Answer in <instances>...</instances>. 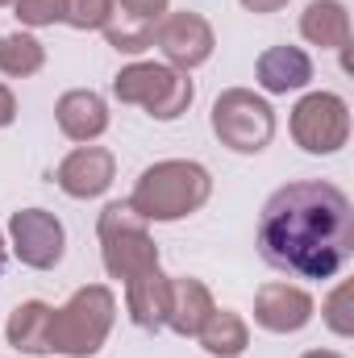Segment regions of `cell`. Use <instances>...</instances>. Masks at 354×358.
<instances>
[{"label": "cell", "mask_w": 354, "mask_h": 358, "mask_svg": "<svg viewBox=\"0 0 354 358\" xmlns=\"http://www.w3.org/2000/svg\"><path fill=\"white\" fill-rule=\"evenodd\" d=\"M167 300H171V275H163V267L142 271L125 283V308L142 334H159L167 325Z\"/></svg>", "instance_id": "4fadbf2b"}, {"label": "cell", "mask_w": 354, "mask_h": 358, "mask_svg": "<svg viewBox=\"0 0 354 358\" xmlns=\"http://www.w3.org/2000/svg\"><path fill=\"white\" fill-rule=\"evenodd\" d=\"M100 34H104V42H108L117 55H142V50L155 46V21L129 17V13H121L117 4H113V13H108V21H104Z\"/></svg>", "instance_id": "ffe728a7"}, {"label": "cell", "mask_w": 354, "mask_h": 358, "mask_svg": "<svg viewBox=\"0 0 354 358\" xmlns=\"http://www.w3.org/2000/svg\"><path fill=\"white\" fill-rule=\"evenodd\" d=\"M55 121H59L63 138L88 146V142H96V138L108 129V104H104L100 92L71 88V92L59 96V104H55Z\"/></svg>", "instance_id": "7c38bea8"}, {"label": "cell", "mask_w": 354, "mask_h": 358, "mask_svg": "<svg viewBox=\"0 0 354 358\" xmlns=\"http://www.w3.org/2000/svg\"><path fill=\"white\" fill-rule=\"evenodd\" d=\"M300 38L321 50H346L351 46V13L342 0H313L300 13Z\"/></svg>", "instance_id": "e0dca14e"}, {"label": "cell", "mask_w": 354, "mask_h": 358, "mask_svg": "<svg viewBox=\"0 0 354 358\" xmlns=\"http://www.w3.org/2000/svg\"><path fill=\"white\" fill-rule=\"evenodd\" d=\"M13 13L29 29H46L63 21V0H13Z\"/></svg>", "instance_id": "603a6c76"}, {"label": "cell", "mask_w": 354, "mask_h": 358, "mask_svg": "<svg viewBox=\"0 0 354 358\" xmlns=\"http://www.w3.org/2000/svg\"><path fill=\"white\" fill-rule=\"evenodd\" d=\"M8 246L29 271H55L67 255V229L46 208H21L8 217Z\"/></svg>", "instance_id": "ba28073f"}, {"label": "cell", "mask_w": 354, "mask_h": 358, "mask_svg": "<svg viewBox=\"0 0 354 358\" xmlns=\"http://www.w3.org/2000/svg\"><path fill=\"white\" fill-rule=\"evenodd\" d=\"M113 96L121 104L146 108L155 121H179L196 100V84L187 80V71L167 63H129L113 76Z\"/></svg>", "instance_id": "5b68a950"}, {"label": "cell", "mask_w": 354, "mask_h": 358, "mask_svg": "<svg viewBox=\"0 0 354 358\" xmlns=\"http://www.w3.org/2000/svg\"><path fill=\"white\" fill-rule=\"evenodd\" d=\"M108 13H113V0H63V25L84 29V34L104 29Z\"/></svg>", "instance_id": "44dd1931"}, {"label": "cell", "mask_w": 354, "mask_h": 358, "mask_svg": "<svg viewBox=\"0 0 354 358\" xmlns=\"http://www.w3.org/2000/svg\"><path fill=\"white\" fill-rule=\"evenodd\" d=\"M46 67V46L34 34H4L0 38V76L8 80H29Z\"/></svg>", "instance_id": "d6986e66"}, {"label": "cell", "mask_w": 354, "mask_h": 358, "mask_svg": "<svg viewBox=\"0 0 354 358\" xmlns=\"http://www.w3.org/2000/svg\"><path fill=\"white\" fill-rule=\"evenodd\" d=\"M96 238H100V263L108 279L129 283L134 275L159 267V242L150 238V221H142L129 200H113L96 217Z\"/></svg>", "instance_id": "277c9868"}, {"label": "cell", "mask_w": 354, "mask_h": 358, "mask_svg": "<svg viewBox=\"0 0 354 358\" xmlns=\"http://www.w3.org/2000/svg\"><path fill=\"white\" fill-rule=\"evenodd\" d=\"M4 4H13V0H0V8H4Z\"/></svg>", "instance_id": "f1b7e54d"}, {"label": "cell", "mask_w": 354, "mask_h": 358, "mask_svg": "<svg viewBox=\"0 0 354 358\" xmlns=\"http://www.w3.org/2000/svg\"><path fill=\"white\" fill-rule=\"evenodd\" d=\"M351 283H338L330 296H325V304H321V317H325V325L338 334V338H351L354 334V317H351Z\"/></svg>", "instance_id": "7402d4cb"}, {"label": "cell", "mask_w": 354, "mask_h": 358, "mask_svg": "<svg viewBox=\"0 0 354 358\" xmlns=\"http://www.w3.org/2000/svg\"><path fill=\"white\" fill-rule=\"evenodd\" d=\"M242 8L246 13H279V8H288V0H242Z\"/></svg>", "instance_id": "484cf974"}, {"label": "cell", "mask_w": 354, "mask_h": 358, "mask_svg": "<svg viewBox=\"0 0 354 358\" xmlns=\"http://www.w3.org/2000/svg\"><path fill=\"white\" fill-rule=\"evenodd\" d=\"M196 342L213 358H238V355H246V346H250V325L234 308H213L208 321L200 325Z\"/></svg>", "instance_id": "ac0fdd59"}, {"label": "cell", "mask_w": 354, "mask_h": 358, "mask_svg": "<svg viewBox=\"0 0 354 358\" xmlns=\"http://www.w3.org/2000/svg\"><path fill=\"white\" fill-rule=\"evenodd\" d=\"M117 321V296L104 283L80 287L63 308L50 313V355L67 358H92L108 342Z\"/></svg>", "instance_id": "3957f363"}, {"label": "cell", "mask_w": 354, "mask_h": 358, "mask_svg": "<svg viewBox=\"0 0 354 358\" xmlns=\"http://www.w3.org/2000/svg\"><path fill=\"white\" fill-rule=\"evenodd\" d=\"M208 125L217 142L234 155H259L275 138V108L250 88H225L213 100Z\"/></svg>", "instance_id": "8992f818"}, {"label": "cell", "mask_w": 354, "mask_h": 358, "mask_svg": "<svg viewBox=\"0 0 354 358\" xmlns=\"http://www.w3.org/2000/svg\"><path fill=\"white\" fill-rule=\"evenodd\" d=\"M113 179H117V159H113V150H104V146H76L63 163H59V171H55V183L71 196V200H96V196H104L108 187H113Z\"/></svg>", "instance_id": "30bf717a"}, {"label": "cell", "mask_w": 354, "mask_h": 358, "mask_svg": "<svg viewBox=\"0 0 354 358\" xmlns=\"http://www.w3.org/2000/svg\"><path fill=\"white\" fill-rule=\"evenodd\" d=\"M255 80L267 96H288V92L309 88L313 80V59L300 46H267L255 63Z\"/></svg>", "instance_id": "5bb4252c"}, {"label": "cell", "mask_w": 354, "mask_h": 358, "mask_svg": "<svg viewBox=\"0 0 354 358\" xmlns=\"http://www.w3.org/2000/svg\"><path fill=\"white\" fill-rule=\"evenodd\" d=\"M167 4H171V0H117V8H121V13L142 17V21H155V25H159V17H163V13H171Z\"/></svg>", "instance_id": "cb8c5ba5"}, {"label": "cell", "mask_w": 354, "mask_h": 358, "mask_svg": "<svg viewBox=\"0 0 354 358\" xmlns=\"http://www.w3.org/2000/svg\"><path fill=\"white\" fill-rule=\"evenodd\" d=\"M155 46L163 50L167 67L176 71H196L213 59L217 50V34L213 25L200 17V13H163L159 25H155Z\"/></svg>", "instance_id": "9c48e42d"}, {"label": "cell", "mask_w": 354, "mask_h": 358, "mask_svg": "<svg viewBox=\"0 0 354 358\" xmlns=\"http://www.w3.org/2000/svg\"><path fill=\"white\" fill-rule=\"evenodd\" d=\"M213 196V176L208 167L192 163V159H163L155 167H146L138 183H134V196H129V208L142 217V221H183L192 213H200Z\"/></svg>", "instance_id": "7a4b0ae2"}, {"label": "cell", "mask_w": 354, "mask_h": 358, "mask_svg": "<svg viewBox=\"0 0 354 358\" xmlns=\"http://www.w3.org/2000/svg\"><path fill=\"white\" fill-rule=\"evenodd\" d=\"M259 255L296 279H338L354 255V208L325 179L275 187L259 217Z\"/></svg>", "instance_id": "6da1fadb"}, {"label": "cell", "mask_w": 354, "mask_h": 358, "mask_svg": "<svg viewBox=\"0 0 354 358\" xmlns=\"http://www.w3.org/2000/svg\"><path fill=\"white\" fill-rule=\"evenodd\" d=\"M50 304L46 300H25L8 313V325H4V338L17 355H50Z\"/></svg>", "instance_id": "2e32d148"}, {"label": "cell", "mask_w": 354, "mask_h": 358, "mask_svg": "<svg viewBox=\"0 0 354 358\" xmlns=\"http://www.w3.org/2000/svg\"><path fill=\"white\" fill-rule=\"evenodd\" d=\"M288 125L304 155H338L351 142V104L338 92H309L296 100Z\"/></svg>", "instance_id": "52a82bcc"}, {"label": "cell", "mask_w": 354, "mask_h": 358, "mask_svg": "<svg viewBox=\"0 0 354 358\" xmlns=\"http://www.w3.org/2000/svg\"><path fill=\"white\" fill-rule=\"evenodd\" d=\"M213 308H217V304H213V292H208L204 279L176 275V279H171V300H167V325H163V329H171L179 338H196Z\"/></svg>", "instance_id": "9a60e30c"}, {"label": "cell", "mask_w": 354, "mask_h": 358, "mask_svg": "<svg viewBox=\"0 0 354 358\" xmlns=\"http://www.w3.org/2000/svg\"><path fill=\"white\" fill-rule=\"evenodd\" d=\"M13 121H17V96L0 84V129H4V125H13Z\"/></svg>", "instance_id": "d4e9b609"}, {"label": "cell", "mask_w": 354, "mask_h": 358, "mask_svg": "<svg viewBox=\"0 0 354 358\" xmlns=\"http://www.w3.org/2000/svg\"><path fill=\"white\" fill-rule=\"evenodd\" d=\"M4 259H8V242H4V234H0V271H4Z\"/></svg>", "instance_id": "83f0119b"}, {"label": "cell", "mask_w": 354, "mask_h": 358, "mask_svg": "<svg viewBox=\"0 0 354 358\" xmlns=\"http://www.w3.org/2000/svg\"><path fill=\"white\" fill-rule=\"evenodd\" d=\"M317 304L296 283H263L255 292V325L267 334H300L313 321Z\"/></svg>", "instance_id": "8fae6325"}, {"label": "cell", "mask_w": 354, "mask_h": 358, "mask_svg": "<svg viewBox=\"0 0 354 358\" xmlns=\"http://www.w3.org/2000/svg\"><path fill=\"white\" fill-rule=\"evenodd\" d=\"M300 358H342L338 350H309V355H300Z\"/></svg>", "instance_id": "4316f807"}]
</instances>
